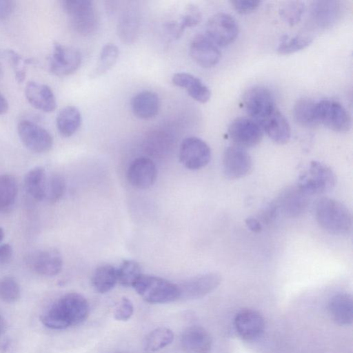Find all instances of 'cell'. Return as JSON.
<instances>
[{"instance_id": "681fc988", "label": "cell", "mask_w": 353, "mask_h": 353, "mask_svg": "<svg viewBox=\"0 0 353 353\" xmlns=\"http://www.w3.org/2000/svg\"><path fill=\"white\" fill-rule=\"evenodd\" d=\"M7 323L5 318L0 314V337L6 332Z\"/></svg>"}, {"instance_id": "7bdbcfd3", "label": "cell", "mask_w": 353, "mask_h": 353, "mask_svg": "<svg viewBox=\"0 0 353 353\" xmlns=\"http://www.w3.org/2000/svg\"><path fill=\"white\" fill-rule=\"evenodd\" d=\"M134 312V305L130 299L123 297L114 311V317L119 321L129 320Z\"/></svg>"}, {"instance_id": "60d3db41", "label": "cell", "mask_w": 353, "mask_h": 353, "mask_svg": "<svg viewBox=\"0 0 353 353\" xmlns=\"http://www.w3.org/2000/svg\"><path fill=\"white\" fill-rule=\"evenodd\" d=\"M201 18L202 14L199 8L190 4L186 7L179 21L175 22L179 32L183 34L185 28L198 25L201 21Z\"/></svg>"}, {"instance_id": "484cf974", "label": "cell", "mask_w": 353, "mask_h": 353, "mask_svg": "<svg viewBox=\"0 0 353 353\" xmlns=\"http://www.w3.org/2000/svg\"><path fill=\"white\" fill-rule=\"evenodd\" d=\"M132 111L141 119L154 117L160 108V99L154 92L145 90L137 93L131 101Z\"/></svg>"}, {"instance_id": "7a4b0ae2", "label": "cell", "mask_w": 353, "mask_h": 353, "mask_svg": "<svg viewBox=\"0 0 353 353\" xmlns=\"http://www.w3.org/2000/svg\"><path fill=\"white\" fill-rule=\"evenodd\" d=\"M317 223L325 231L334 235H345L352 229V214L349 209L334 199L323 197L315 207Z\"/></svg>"}, {"instance_id": "3957f363", "label": "cell", "mask_w": 353, "mask_h": 353, "mask_svg": "<svg viewBox=\"0 0 353 353\" xmlns=\"http://www.w3.org/2000/svg\"><path fill=\"white\" fill-rule=\"evenodd\" d=\"M61 4L75 32L83 37L92 36L97 32L99 17L92 1L63 0Z\"/></svg>"}, {"instance_id": "7dc6e473", "label": "cell", "mask_w": 353, "mask_h": 353, "mask_svg": "<svg viewBox=\"0 0 353 353\" xmlns=\"http://www.w3.org/2000/svg\"><path fill=\"white\" fill-rule=\"evenodd\" d=\"M245 223L248 228H250V230L254 232H259L261 230V225L259 221L254 218L247 219L245 221Z\"/></svg>"}, {"instance_id": "8fae6325", "label": "cell", "mask_w": 353, "mask_h": 353, "mask_svg": "<svg viewBox=\"0 0 353 353\" xmlns=\"http://www.w3.org/2000/svg\"><path fill=\"white\" fill-rule=\"evenodd\" d=\"M228 134L235 145L246 148L258 145L263 135L261 125L250 117H238L228 127Z\"/></svg>"}, {"instance_id": "d6a6232c", "label": "cell", "mask_w": 353, "mask_h": 353, "mask_svg": "<svg viewBox=\"0 0 353 353\" xmlns=\"http://www.w3.org/2000/svg\"><path fill=\"white\" fill-rule=\"evenodd\" d=\"M17 195L16 179L11 174L0 175V211H7L12 207Z\"/></svg>"}, {"instance_id": "d6986e66", "label": "cell", "mask_w": 353, "mask_h": 353, "mask_svg": "<svg viewBox=\"0 0 353 353\" xmlns=\"http://www.w3.org/2000/svg\"><path fill=\"white\" fill-rule=\"evenodd\" d=\"M297 185L285 190L279 196L276 208L288 216H299L305 212L309 198Z\"/></svg>"}, {"instance_id": "c3c4849f", "label": "cell", "mask_w": 353, "mask_h": 353, "mask_svg": "<svg viewBox=\"0 0 353 353\" xmlns=\"http://www.w3.org/2000/svg\"><path fill=\"white\" fill-rule=\"evenodd\" d=\"M8 110V103L6 99L0 93V115L4 114Z\"/></svg>"}, {"instance_id": "2e32d148", "label": "cell", "mask_w": 353, "mask_h": 353, "mask_svg": "<svg viewBox=\"0 0 353 353\" xmlns=\"http://www.w3.org/2000/svg\"><path fill=\"white\" fill-rule=\"evenodd\" d=\"M157 176V167L153 161L148 157L134 159L127 171L129 183L134 188L141 190L150 188L154 183Z\"/></svg>"}, {"instance_id": "816d5d0a", "label": "cell", "mask_w": 353, "mask_h": 353, "mask_svg": "<svg viewBox=\"0 0 353 353\" xmlns=\"http://www.w3.org/2000/svg\"><path fill=\"white\" fill-rule=\"evenodd\" d=\"M1 77H2V68H1V65L0 63V79H1Z\"/></svg>"}, {"instance_id": "b9f144b4", "label": "cell", "mask_w": 353, "mask_h": 353, "mask_svg": "<svg viewBox=\"0 0 353 353\" xmlns=\"http://www.w3.org/2000/svg\"><path fill=\"white\" fill-rule=\"evenodd\" d=\"M6 54L14 70L16 80L18 83L23 82L26 78V71L23 63L28 61H23L22 57L12 50H6Z\"/></svg>"}, {"instance_id": "603a6c76", "label": "cell", "mask_w": 353, "mask_h": 353, "mask_svg": "<svg viewBox=\"0 0 353 353\" xmlns=\"http://www.w3.org/2000/svg\"><path fill=\"white\" fill-rule=\"evenodd\" d=\"M328 310L333 321L340 325H349L353 320V301L350 294L339 292L328 302Z\"/></svg>"}, {"instance_id": "f6af8a7d", "label": "cell", "mask_w": 353, "mask_h": 353, "mask_svg": "<svg viewBox=\"0 0 353 353\" xmlns=\"http://www.w3.org/2000/svg\"><path fill=\"white\" fill-rule=\"evenodd\" d=\"M15 2L12 0H0V20L5 19L13 12Z\"/></svg>"}, {"instance_id": "836d02e7", "label": "cell", "mask_w": 353, "mask_h": 353, "mask_svg": "<svg viewBox=\"0 0 353 353\" xmlns=\"http://www.w3.org/2000/svg\"><path fill=\"white\" fill-rule=\"evenodd\" d=\"M119 57V49L114 43H107L102 48L94 69L90 74L92 78L100 77L110 70Z\"/></svg>"}, {"instance_id": "74e56055", "label": "cell", "mask_w": 353, "mask_h": 353, "mask_svg": "<svg viewBox=\"0 0 353 353\" xmlns=\"http://www.w3.org/2000/svg\"><path fill=\"white\" fill-rule=\"evenodd\" d=\"M65 182L59 174H52L47 177L45 188V199L54 203L61 199L65 193Z\"/></svg>"}, {"instance_id": "7402d4cb", "label": "cell", "mask_w": 353, "mask_h": 353, "mask_svg": "<svg viewBox=\"0 0 353 353\" xmlns=\"http://www.w3.org/2000/svg\"><path fill=\"white\" fill-rule=\"evenodd\" d=\"M341 13V2L338 1H315L310 8L313 22L321 28H327L334 23Z\"/></svg>"}, {"instance_id": "ba28073f", "label": "cell", "mask_w": 353, "mask_h": 353, "mask_svg": "<svg viewBox=\"0 0 353 353\" xmlns=\"http://www.w3.org/2000/svg\"><path fill=\"white\" fill-rule=\"evenodd\" d=\"M205 33L217 46L225 47L236 40L239 34V26L230 14L218 12L208 21Z\"/></svg>"}, {"instance_id": "7c38bea8", "label": "cell", "mask_w": 353, "mask_h": 353, "mask_svg": "<svg viewBox=\"0 0 353 353\" xmlns=\"http://www.w3.org/2000/svg\"><path fill=\"white\" fill-rule=\"evenodd\" d=\"M17 132L22 143L32 152L43 153L52 147L53 139L50 132L31 121H21Z\"/></svg>"}, {"instance_id": "f35d334b", "label": "cell", "mask_w": 353, "mask_h": 353, "mask_svg": "<svg viewBox=\"0 0 353 353\" xmlns=\"http://www.w3.org/2000/svg\"><path fill=\"white\" fill-rule=\"evenodd\" d=\"M304 10V3L299 1H286L281 6L279 14L285 23L292 26L301 20Z\"/></svg>"}, {"instance_id": "4fadbf2b", "label": "cell", "mask_w": 353, "mask_h": 353, "mask_svg": "<svg viewBox=\"0 0 353 353\" xmlns=\"http://www.w3.org/2000/svg\"><path fill=\"white\" fill-rule=\"evenodd\" d=\"M221 276L216 272H208L188 279L177 284L179 299L195 300L214 291L221 283Z\"/></svg>"}, {"instance_id": "30bf717a", "label": "cell", "mask_w": 353, "mask_h": 353, "mask_svg": "<svg viewBox=\"0 0 353 353\" xmlns=\"http://www.w3.org/2000/svg\"><path fill=\"white\" fill-rule=\"evenodd\" d=\"M81 63V54L76 48L55 42L49 58L50 71L57 76H68L76 72Z\"/></svg>"}, {"instance_id": "52a82bcc", "label": "cell", "mask_w": 353, "mask_h": 353, "mask_svg": "<svg viewBox=\"0 0 353 353\" xmlns=\"http://www.w3.org/2000/svg\"><path fill=\"white\" fill-rule=\"evenodd\" d=\"M315 115L319 123L337 132H348L352 126L350 114L339 102L323 99L316 102Z\"/></svg>"}, {"instance_id": "5b68a950", "label": "cell", "mask_w": 353, "mask_h": 353, "mask_svg": "<svg viewBox=\"0 0 353 353\" xmlns=\"http://www.w3.org/2000/svg\"><path fill=\"white\" fill-rule=\"evenodd\" d=\"M335 184L336 176L333 170L323 163L312 161L299 176L296 185L310 196L329 192Z\"/></svg>"}, {"instance_id": "e0dca14e", "label": "cell", "mask_w": 353, "mask_h": 353, "mask_svg": "<svg viewBox=\"0 0 353 353\" xmlns=\"http://www.w3.org/2000/svg\"><path fill=\"white\" fill-rule=\"evenodd\" d=\"M190 54L192 59L203 68L216 65L221 57L218 46L204 34H198L193 38L190 46Z\"/></svg>"}, {"instance_id": "1f68e13d", "label": "cell", "mask_w": 353, "mask_h": 353, "mask_svg": "<svg viewBox=\"0 0 353 353\" xmlns=\"http://www.w3.org/2000/svg\"><path fill=\"white\" fill-rule=\"evenodd\" d=\"M174 338V333L170 328H156L145 336L143 341V350L150 353L157 352L171 344Z\"/></svg>"}, {"instance_id": "f907efd6", "label": "cell", "mask_w": 353, "mask_h": 353, "mask_svg": "<svg viewBox=\"0 0 353 353\" xmlns=\"http://www.w3.org/2000/svg\"><path fill=\"white\" fill-rule=\"evenodd\" d=\"M4 238V231L2 228L0 227V243L3 241Z\"/></svg>"}, {"instance_id": "e575fe53", "label": "cell", "mask_w": 353, "mask_h": 353, "mask_svg": "<svg viewBox=\"0 0 353 353\" xmlns=\"http://www.w3.org/2000/svg\"><path fill=\"white\" fill-rule=\"evenodd\" d=\"M172 141L169 136L155 132L145 141L144 149L146 153L154 157L165 155L170 150Z\"/></svg>"}, {"instance_id": "9c48e42d", "label": "cell", "mask_w": 353, "mask_h": 353, "mask_svg": "<svg viewBox=\"0 0 353 353\" xmlns=\"http://www.w3.org/2000/svg\"><path fill=\"white\" fill-rule=\"evenodd\" d=\"M210 158V148L201 139L189 137L182 141L179 148V159L186 168L191 170H199L208 164Z\"/></svg>"}, {"instance_id": "ee69618b", "label": "cell", "mask_w": 353, "mask_h": 353, "mask_svg": "<svg viewBox=\"0 0 353 353\" xmlns=\"http://www.w3.org/2000/svg\"><path fill=\"white\" fill-rule=\"evenodd\" d=\"M232 8L239 14H249L256 10L261 5V1L233 0L230 1Z\"/></svg>"}, {"instance_id": "cb8c5ba5", "label": "cell", "mask_w": 353, "mask_h": 353, "mask_svg": "<svg viewBox=\"0 0 353 353\" xmlns=\"http://www.w3.org/2000/svg\"><path fill=\"white\" fill-rule=\"evenodd\" d=\"M172 81L174 85L184 88L190 97L199 103H206L210 98L209 88L199 78L190 73H176L172 76Z\"/></svg>"}, {"instance_id": "bcb514c9", "label": "cell", "mask_w": 353, "mask_h": 353, "mask_svg": "<svg viewBox=\"0 0 353 353\" xmlns=\"http://www.w3.org/2000/svg\"><path fill=\"white\" fill-rule=\"evenodd\" d=\"M12 256V248L8 243L0 244V264L9 262Z\"/></svg>"}, {"instance_id": "f546056e", "label": "cell", "mask_w": 353, "mask_h": 353, "mask_svg": "<svg viewBox=\"0 0 353 353\" xmlns=\"http://www.w3.org/2000/svg\"><path fill=\"white\" fill-rule=\"evenodd\" d=\"M315 105L316 102L307 98L296 101L293 115L298 124L307 128H313L319 124L315 115Z\"/></svg>"}, {"instance_id": "4dcf8cb0", "label": "cell", "mask_w": 353, "mask_h": 353, "mask_svg": "<svg viewBox=\"0 0 353 353\" xmlns=\"http://www.w3.org/2000/svg\"><path fill=\"white\" fill-rule=\"evenodd\" d=\"M46 179L44 168L39 166L31 169L25 176L26 190L37 201L45 199Z\"/></svg>"}, {"instance_id": "f1b7e54d", "label": "cell", "mask_w": 353, "mask_h": 353, "mask_svg": "<svg viewBox=\"0 0 353 353\" xmlns=\"http://www.w3.org/2000/svg\"><path fill=\"white\" fill-rule=\"evenodd\" d=\"M91 283L99 293L110 292L118 283L117 268L110 264L99 265L92 274Z\"/></svg>"}, {"instance_id": "9a60e30c", "label": "cell", "mask_w": 353, "mask_h": 353, "mask_svg": "<svg viewBox=\"0 0 353 353\" xmlns=\"http://www.w3.org/2000/svg\"><path fill=\"white\" fill-rule=\"evenodd\" d=\"M234 325L238 335L243 340L257 339L263 332L265 321L262 315L252 309H244L235 316Z\"/></svg>"}, {"instance_id": "d4e9b609", "label": "cell", "mask_w": 353, "mask_h": 353, "mask_svg": "<svg viewBox=\"0 0 353 353\" xmlns=\"http://www.w3.org/2000/svg\"><path fill=\"white\" fill-rule=\"evenodd\" d=\"M260 125L263 132H265L276 143L285 144L290 139L291 130L289 123L278 109Z\"/></svg>"}, {"instance_id": "8992f818", "label": "cell", "mask_w": 353, "mask_h": 353, "mask_svg": "<svg viewBox=\"0 0 353 353\" xmlns=\"http://www.w3.org/2000/svg\"><path fill=\"white\" fill-rule=\"evenodd\" d=\"M243 103L250 118L259 125L278 109L272 92L262 85L248 89L243 95Z\"/></svg>"}, {"instance_id": "ab89813d", "label": "cell", "mask_w": 353, "mask_h": 353, "mask_svg": "<svg viewBox=\"0 0 353 353\" xmlns=\"http://www.w3.org/2000/svg\"><path fill=\"white\" fill-rule=\"evenodd\" d=\"M20 296V286L14 278L5 276L0 279L1 301L7 303H12L17 301Z\"/></svg>"}, {"instance_id": "277c9868", "label": "cell", "mask_w": 353, "mask_h": 353, "mask_svg": "<svg viewBox=\"0 0 353 353\" xmlns=\"http://www.w3.org/2000/svg\"><path fill=\"white\" fill-rule=\"evenodd\" d=\"M132 288L150 303H168L179 299L178 285L158 276L142 274Z\"/></svg>"}, {"instance_id": "ac0fdd59", "label": "cell", "mask_w": 353, "mask_h": 353, "mask_svg": "<svg viewBox=\"0 0 353 353\" xmlns=\"http://www.w3.org/2000/svg\"><path fill=\"white\" fill-rule=\"evenodd\" d=\"M181 346L184 353H210L212 340L205 328L193 325L183 332Z\"/></svg>"}, {"instance_id": "6da1fadb", "label": "cell", "mask_w": 353, "mask_h": 353, "mask_svg": "<svg viewBox=\"0 0 353 353\" xmlns=\"http://www.w3.org/2000/svg\"><path fill=\"white\" fill-rule=\"evenodd\" d=\"M87 299L77 292L67 293L56 300L40 316L46 327L61 330L79 325L89 315Z\"/></svg>"}, {"instance_id": "f5cc1de1", "label": "cell", "mask_w": 353, "mask_h": 353, "mask_svg": "<svg viewBox=\"0 0 353 353\" xmlns=\"http://www.w3.org/2000/svg\"><path fill=\"white\" fill-rule=\"evenodd\" d=\"M119 353H123V352H119Z\"/></svg>"}, {"instance_id": "44dd1931", "label": "cell", "mask_w": 353, "mask_h": 353, "mask_svg": "<svg viewBox=\"0 0 353 353\" xmlns=\"http://www.w3.org/2000/svg\"><path fill=\"white\" fill-rule=\"evenodd\" d=\"M30 265L37 274L52 276L61 271L63 259L57 250L50 248L34 254L30 259Z\"/></svg>"}, {"instance_id": "4316f807", "label": "cell", "mask_w": 353, "mask_h": 353, "mask_svg": "<svg viewBox=\"0 0 353 353\" xmlns=\"http://www.w3.org/2000/svg\"><path fill=\"white\" fill-rule=\"evenodd\" d=\"M140 15L134 8L125 9L121 14L117 24V34L126 44L135 41L139 34Z\"/></svg>"}, {"instance_id": "ffe728a7", "label": "cell", "mask_w": 353, "mask_h": 353, "mask_svg": "<svg viewBox=\"0 0 353 353\" xmlns=\"http://www.w3.org/2000/svg\"><path fill=\"white\" fill-rule=\"evenodd\" d=\"M25 95L32 107L42 112H51L57 108L54 94L46 84L29 81L25 88Z\"/></svg>"}, {"instance_id": "8d00e7d4", "label": "cell", "mask_w": 353, "mask_h": 353, "mask_svg": "<svg viewBox=\"0 0 353 353\" xmlns=\"http://www.w3.org/2000/svg\"><path fill=\"white\" fill-rule=\"evenodd\" d=\"M312 41L313 37L309 35L285 36L281 39L276 50L281 54L294 53L307 48Z\"/></svg>"}, {"instance_id": "83f0119b", "label": "cell", "mask_w": 353, "mask_h": 353, "mask_svg": "<svg viewBox=\"0 0 353 353\" xmlns=\"http://www.w3.org/2000/svg\"><path fill=\"white\" fill-rule=\"evenodd\" d=\"M81 121V112L72 105L62 108L57 114L56 119L57 130L64 137L72 136L80 128Z\"/></svg>"}, {"instance_id": "d590c367", "label": "cell", "mask_w": 353, "mask_h": 353, "mask_svg": "<svg viewBox=\"0 0 353 353\" xmlns=\"http://www.w3.org/2000/svg\"><path fill=\"white\" fill-rule=\"evenodd\" d=\"M118 283L124 287H132L143 274L140 265L134 260H125L117 269Z\"/></svg>"}, {"instance_id": "5bb4252c", "label": "cell", "mask_w": 353, "mask_h": 353, "mask_svg": "<svg viewBox=\"0 0 353 353\" xmlns=\"http://www.w3.org/2000/svg\"><path fill=\"white\" fill-rule=\"evenodd\" d=\"M252 165L250 155L245 149L237 145L225 148L223 157L225 175L231 179H240L248 174Z\"/></svg>"}]
</instances>
